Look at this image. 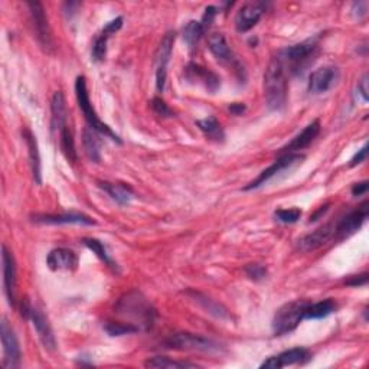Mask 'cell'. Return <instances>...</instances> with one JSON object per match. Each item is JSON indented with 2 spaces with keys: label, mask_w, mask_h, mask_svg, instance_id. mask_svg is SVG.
<instances>
[{
  "label": "cell",
  "mask_w": 369,
  "mask_h": 369,
  "mask_svg": "<svg viewBox=\"0 0 369 369\" xmlns=\"http://www.w3.org/2000/svg\"><path fill=\"white\" fill-rule=\"evenodd\" d=\"M264 96L267 107L280 111L287 103V75L283 62L279 57L270 61L264 73Z\"/></svg>",
  "instance_id": "1"
},
{
  "label": "cell",
  "mask_w": 369,
  "mask_h": 369,
  "mask_svg": "<svg viewBox=\"0 0 369 369\" xmlns=\"http://www.w3.org/2000/svg\"><path fill=\"white\" fill-rule=\"evenodd\" d=\"M115 312L120 316L133 319V325L138 331L152 329L156 317V310L153 309V306L138 291L124 294L119 300L117 305H115Z\"/></svg>",
  "instance_id": "2"
},
{
  "label": "cell",
  "mask_w": 369,
  "mask_h": 369,
  "mask_svg": "<svg viewBox=\"0 0 369 369\" xmlns=\"http://www.w3.org/2000/svg\"><path fill=\"white\" fill-rule=\"evenodd\" d=\"M317 41L313 38L289 46V48L283 50L279 54V58L283 62L286 71L293 75H302L313 64L317 55Z\"/></svg>",
  "instance_id": "3"
},
{
  "label": "cell",
  "mask_w": 369,
  "mask_h": 369,
  "mask_svg": "<svg viewBox=\"0 0 369 369\" xmlns=\"http://www.w3.org/2000/svg\"><path fill=\"white\" fill-rule=\"evenodd\" d=\"M75 96H77V101H78V106L84 114V117L88 123V127L91 130L97 131L99 134H103L108 138H111L113 142H117V143H122L120 137L115 134L104 122H101V119L99 117L97 111L94 110V107H92L91 101H89V94H88V89H87V80L84 75H80L75 81Z\"/></svg>",
  "instance_id": "4"
},
{
  "label": "cell",
  "mask_w": 369,
  "mask_h": 369,
  "mask_svg": "<svg viewBox=\"0 0 369 369\" xmlns=\"http://www.w3.org/2000/svg\"><path fill=\"white\" fill-rule=\"evenodd\" d=\"M309 302L306 300H294L286 303L277 310L273 319V332L275 336H283L293 332L305 319L306 308Z\"/></svg>",
  "instance_id": "5"
},
{
  "label": "cell",
  "mask_w": 369,
  "mask_h": 369,
  "mask_svg": "<svg viewBox=\"0 0 369 369\" xmlns=\"http://www.w3.org/2000/svg\"><path fill=\"white\" fill-rule=\"evenodd\" d=\"M165 346L169 349H178V351H195V352H219L221 346L212 340L203 338L201 335L189 333V332H179L175 335H171L165 340Z\"/></svg>",
  "instance_id": "6"
},
{
  "label": "cell",
  "mask_w": 369,
  "mask_h": 369,
  "mask_svg": "<svg viewBox=\"0 0 369 369\" xmlns=\"http://www.w3.org/2000/svg\"><path fill=\"white\" fill-rule=\"evenodd\" d=\"M303 160H305V156L298 154V153L282 154L271 166L264 169L256 179L251 180L244 188V191H252V189H259V188L264 187L267 182H270L271 179H274L277 176H280L286 171H291L293 168H296L297 165L302 164Z\"/></svg>",
  "instance_id": "7"
},
{
  "label": "cell",
  "mask_w": 369,
  "mask_h": 369,
  "mask_svg": "<svg viewBox=\"0 0 369 369\" xmlns=\"http://www.w3.org/2000/svg\"><path fill=\"white\" fill-rule=\"evenodd\" d=\"M176 34L168 32L164 38H161L159 48L154 55V66H156V88L159 92H164L168 78V65L172 57L173 51V43H175Z\"/></svg>",
  "instance_id": "8"
},
{
  "label": "cell",
  "mask_w": 369,
  "mask_h": 369,
  "mask_svg": "<svg viewBox=\"0 0 369 369\" xmlns=\"http://www.w3.org/2000/svg\"><path fill=\"white\" fill-rule=\"evenodd\" d=\"M28 8H29L31 22H32L34 32H35L38 43L41 45V48L43 51L51 52L54 50V39H52L48 17H46L45 15L43 6L38 2H32V3H28Z\"/></svg>",
  "instance_id": "9"
},
{
  "label": "cell",
  "mask_w": 369,
  "mask_h": 369,
  "mask_svg": "<svg viewBox=\"0 0 369 369\" xmlns=\"http://www.w3.org/2000/svg\"><path fill=\"white\" fill-rule=\"evenodd\" d=\"M0 333H2V345H3V368L6 369L19 368L22 358L20 346L15 335V331L9 325L6 317H3L2 323H0Z\"/></svg>",
  "instance_id": "10"
},
{
  "label": "cell",
  "mask_w": 369,
  "mask_h": 369,
  "mask_svg": "<svg viewBox=\"0 0 369 369\" xmlns=\"http://www.w3.org/2000/svg\"><path fill=\"white\" fill-rule=\"evenodd\" d=\"M368 211H369L368 202H363L359 208H356V210H354L348 215H345L339 222L335 224V238L343 240L355 234L356 231L366 222Z\"/></svg>",
  "instance_id": "11"
},
{
  "label": "cell",
  "mask_w": 369,
  "mask_h": 369,
  "mask_svg": "<svg viewBox=\"0 0 369 369\" xmlns=\"http://www.w3.org/2000/svg\"><path fill=\"white\" fill-rule=\"evenodd\" d=\"M2 268H3V290L10 306H16V263L13 254L6 245H2Z\"/></svg>",
  "instance_id": "12"
},
{
  "label": "cell",
  "mask_w": 369,
  "mask_h": 369,
  "mask_svg": "<svg viewBox=\"0 0 369 369\" xmlns=\"http://www.w3.org/2000/svg\"><path fill=\"white\" fill-rule=\"evenodd\" d=\"M339 80V69L333 65H325L309 77V91L312 94H325Z\"/></svg>",
  "instance_id": "13"
},
{
  "label": "cell",
  "mask_w": 369,
  "mask_h": 369,
  "mask_svg": "<svg viewBox=\"0 0 369 369\" xmlns=\"http://www.w3.org/2000/svg\"><path fill=\"white\" fill-rule=\"evenodd\" d=\"M267 10L264 2H249L245 3L236 16V28L240 34H245L257 25L263 15Z\"/></svg>",
  "instance_id": "14"
},
{
  "label": "cell",
  "mask_w": 369,
  "mask_h": 369,
  "mask_svg": "<svg viewBox=\"0 0 369 369\" xmlns=\"http://www.w3.org/2000/svg\"><path fill=\"white\" fill-rule=\"evenodd\" d=\"M335 238V224L329 222L319 226L313 233L305 236L297 241V248L302 252H312L323 245H326L331 240Z\"/></svg>",
  "instance_id": "15"
},
{
  "label": "cell",
  "mask_w": 369,
  "mask_h": 369,
  "mask_svg": "<svg viewBox=\"0 0 369 369\" xmlns=\"http://www.w3.org/2000/svg\"><path fill=\"white\" fill-rule=\"evenodd\" d=\"M312 359L310 351L305 348H293L289 351H284L275 356H270L267 361L261 363V368H270V369H280L291 365H302Z\"/></svg>",
  "instance_id": "16"
},
{
  "label": "cell",
  "mask_w": 369,
  "mask_h": 369,
  "mask_svg": "<svg viewBox=\"0 0 369 369\" xmlns=\"http://www.w3.org/2000/svg\"><path fill=\"white\" fill-rule=\"evenodd\" d=\"M123 27V17L119 16L113 20H110L107 25L103 28V31L96 36L94 43H92V50H91V58L96 62H103L107 57V45L108 39L111 38L113 34L119 32Z\"/></svg>",
  "instance_id": "17"
},
{
  "label": "cell",
  "mask_w": 369,
  "mask_h": 369,
  "mask_svg": "<svg viewBox=\"0 0 369 369\" xmlns=\"http://www.w3.org/2000/svg\"><path fill=\"white\" fill-rule=\"evenodd\" d=\"M184 78H187V81L189 82L201 84L210 92H217L218 88L221 87V80L215 73L194 62H191L187 68H184Z\"/></svg>",
  "instance_id": "18"
},
{
  "label": "cell",
  "mask_w": 369,
  "mask_h": 369,
  "mask_svg": "<svg viewBox=\"0 0 369 369\" xmlns=\"http://www.w3.org/2000/svg\"><path fill=\"white\" fill-rule=\"evenodd\" d=\"M29 320L32 321V325L38 333L39 340L43 345V348L48 349V351H54L57 348L55 335H54V331L50 325L48 319H46V316L43 314V312L38 308H32Z\"/></svg>",
  "instance_id": "19"
},
{
  "label": "cell",
  "mask_w": 369,
  "mask_h": 369,
  "mask_svg": "<svg viewBox=\"0 0 369 369\" xmlns=\"http://www.w3.org/2000/svg\"><path fill=\"white\" fill-rule=\"evenodd\" d=\"M46 266L52 271H74L78 267V257L69 248H55L46 257Z\"/></svg>",
  "instance_id": "20"
},
{
  "label": "cell",
  "mask_w": 369,
  "mask_h": 369,
  "mask_svg": "<svg viewBox=\"0 0 369 369\" xmlns=\"http://www.w3.org/2000/svg\"><path fill=\"white\" fill-rule=\"evenodd\" d=\"M320 133V122L313 120L310 124H308L302 131H300L297 136L291 138V142L287 143L284 147L280 149L279 154H289V153H296L298 150H303L308 146L312 145V142L319 136Z\"/></svg>",
  "instance_id": "21"
},
{
  "label": "cell",
  "mask_w": 369,
  "mask_h": 369,
  "mask_svg": "<svg viewBox=\"0 0 369 369\" xmlns=\"http://www.w3.org/2000/svg\"><path fill=\"white\" fill-rule=\"evenodd\" d=\"M208 48H210V51L218 61L228 64V65H234L238 68V71H243L234 52L231 51V48L226 43V39L222 34L210 35V38H208Z\"/></svg>",
  "instance_id": "22"
},
{
  "label": "cell",
  "mask_w": 369,
  "mask_h": 369,
  "mask_svg": "<svg viewBox=\"0 0 369 369\" xmlns=\"http://www.w3.org/2000/svg\"><path fill=\"white\" fill-rule=\"evenodd\" d=\"M34 222L38 224H48V225H68V224H75V225H94L96 221L91 217L85 214H58V215H51V214H42V215H34L32 217Z\"/></svg>",
  "instance_id": "23"
},
{
  "label": "cell",
  "mask_w": 369,
  "mask_h": 369,
  "mask_svg": "<svg viewBox=\"0 0 369 369\" xmlns=\"http://www.w3.org/2000/svg\"><path fill=\"white\" fill-rule=\"evenodd\" d=\"M22 136H23V140H25V143H27V147H28L29 164H31L34 179L38 184H41L42 183V168H41V154H39V149H38L36 137L32 134V131L29 129L23 130Z\"/></svg>",
  "instance_id": "24"
},
{
  "label": "cell",
  "mask_w": 369,
  "mask_h": 369,
  "mask_svg": "<svg viewBox=\"0 0 369 369\" xmlns=\"http://www.w3.org/2000/svg\"><path fill=\"white\" fill-rule=\"evenodd\" d=\"M66 126V104L61 91H57L51 101V127L52 131H61Z\"/></svg>",
  "instance_id": "25"
},
{
  "label": "cell",
  "mask_w": 369,
  "mask_h": 369,
  "mask_svg": "<svg viewBox=\"0 0 369 369\" xmlns=\"http://www.w3.org/2000/svg\"><path fill=\"white\" fill-rule=\"evenodd\" d=\"M99 187L119 205H127L133 198L131 188L123 183H111V182H99Z\"/></svg>",
  "instance_id": "26"
},
{
  "label": "cell",
  "mask_w": 369,
  "mask_h": 369,
  "mask_svg": "<svg viewBox=\"0 0 369 369\" xmlns=\"http://www.w3.org/2000/svg\"><path fill=\"white\" fill-rule=\"evenodd\" d=\"M196 126L205 134L206 138H210V140L217 142V143H222L225 140L224 129L219 124V122L217 120V117H214V115H210V117L198 120Z\"/></svg>",
  "instance_id": "27"
},
{
  "label": "cell",
  "mask_w": 369,
  "mask_h": 369,
  "mask_svg": "<svg viewBox=\"0 0 369 369\" xmlns=\"http://www.w3.org/2000/svg\"><path fill=\"white\" fill-rule=\"evenodd\" d=\"M338 305L333 298H325L320 302L312 303L309 302L305 313V319H323L331 316L333 312H336Z\"/></svg>",
  "instance_id": "28"
},
{
  "label": "cell",
  "mask_w": 369,
  "mask_h": 369,
  "mask_svg": "<svg viewBox=\"0 0 369 369\" xmlns=\"http://www.w3.org/2000/svg\"><path fill=\"white\" fill-rule=\"evenodd\" d=\"M96 133L97 131L87 127L82 133V145H84V150H85L87 157L91 161H94V164H100V160H101L100 140H99V137Z\"/></svg>",
  "instance_id": "29"
},
{
  "label": "cell",
  "mask_w": 369,
  "mask_h": 369,
  "mask_svg": "<svg viewBox=\"0 0 369 369\" xmlns=\"http://www.w3.org/2000/svg\"><path fill=\"white\" fill-rule=\"evenodd\" d=\"M58 134H59V147H61L62 154L66 157L68 161L75 164L78 156H77V150H75V142H74L73 131L69 130L68 126H65Z\"/></svg>",
  "instance_id": "30"
},
{
  "label": "cell",
  "mask_w": 369,
  "mask_h": 369,
  "mask_svg": "<svg viewBox=\"0 0 369 369\" xmlns=\"http://www.w3.org/2000/svg\"><path fill=\"white\" fill-rule=\"evenodd\" d=\"M203 34H205V31H203L199 20H189L182 29V38L184 42H187V45L189 46L191 50H194L195 46L198 45V42L201 41Z\"/></svg>",
  "instance_id": "31"
},
{
  "label": "cell",
  "mask_w": 369,
  "mask_h": 369,
  "mask_svg": "<svg viewBox=\"0 0 369 369\" xmlns=\"http://www.w3.org/2000/svg\"><path fill=\"white\" fill-rule=\"evenodd\" d=\"M82 244H84L87 248H89L92 252H94L96 256H97V257H99V259H100L107 267H110V268H113V270H117V264H115V263L111 260V257H110V254H108L106 245H104L100 240H96V238H84V240H82Z\"/></svg>",
  "instance_id": "32"
},
{
  "label": "cell",
  "mask_w": 369,
  "mask_h": 369,
  "mask_svg": "<svg viewBox=\"0 0 369 369\" xmlns=\"http://www.w3.org/2000/svg\"><path fill=\"white\" fill-rule=\"evenodd\" d=\"M145 366L146 368H178V369H183V368H198L199 365L191 363V362L173 361V359L166 358V356H154L152 359H147Z\"/></svg>",
  "instance_id": "33"
},
{
  "label": "cell",
  "mask_w": 369,
  "mask_h": 369,
  "mask_svg": "<svg viewBox=\"0 0 369 369\" xmlns=\"http://www.w3.org/2000/svg\"><path fill=\"white\" fill-rule=\"evenodd\" d=\"M104 331L110 336H124V335H130V333L138 332V329L134 325H131V323L114 321V320L104 321Z\"/></svg>",
  "instance_id": "34"
},
{
  "label": "cell",
  "mask_w": 369,
  "mask_h": 369,
  "mask_svg": "<svg viewBox=\"0 0 369 369\" xmlns=\"http://www.w3.org/2000/svg\"><path fill=\"white\" fill-rule=\"evenodd\" d=\"M274 218L282 224H296L302 218V211L298 208H291V210H277L274 212Z\"/></svg>",
  "instance_id": "35"
},
{
  "label": "cell",
  "mask_w": 369,
  "mask_h": 369,
  "mask_svg": "<svg viewBox=\"0 0 369 369\" xmlns=\"http://www.w3.org/2000/svg\"><path fill=\"white\" fill-rule=\"evenodd\" d=\"M244 273H245V275L248 277L249 280H254V282L264 280L266 277H267V268L263 264H259V263H252V264L245 266Z\"/></svg>",
  "instance_id": "36"
},
{
  "label": "cell",
  "mask_w": 369,
  "mask_h": 369,
  "mask_svg": "<svg viewBox=\"0 0 369 369\" xmlns=\"http://www.w3.org/2000/svg\"><path fill=\"white\" fill-rule=\"evenodd\" d=\"M152 108L157 115H160V117H165V119L173 117V111L160 97H156L152 100Z\"/></svg>",
  "instance_id": "37"
},
{
  "label": "cell",
  "mask_w": 369,
  "mask_h": 369,
  "mask_svg": "<svg viewBox=\"0 0 369 369\" xmlns=\"http://www.w3.org/2000/svg\"><path fill=\"white\" fill-rule=\"evenodd\" d=\"M217 13H218V8H215V6H208V8L205 9V13H203L202 19L199 20L205 32L211 28V25L214 23V20H215Z\"/></svg>",
  "instance_id": "38"
},
{
  "label": "cell",
  "mask_w": 369,
  "mask_h": 369,
  "mask_svg": "<svg viewBox=\"0 0 369 369\" xmlns=\"http://www.w3.org/2000/svg\"><path fill=\"white\" fill-rule=\"evenodd\" d=\"M366 283H368V273L351 275L349 279L345 282L346 286H351V287H362V286H366Z\"/></svg>",
  "instance_id": "39"
},
{
  "label": "cell",
  "mask_w": 369,
  "mask_h": 369,
  "mask_svg": "<svg viewBox=\"0 0 369 369\" xmlns=\"http://www.w3.org/2000/svg\"><path fill=\"white\" fill-rule=\"evenodd\" d=\"M366 156H368V145H363V147L359 149L358 153L351 159L349 166H351V168H355V166L363 164V161L366 160Z\"/></svg>",
  "instance_id": "40"
},
{
  "label": "cell",
  "mask_w": 369,
  "mask_h": 369,
  "mask_svg": "<svg viewBox=\"0 0 369 369\" xmlns=\"http://www.w3.org/2000/svg\"><path fill=\"white\" fill-rule=\"evenodd\" d=\"M358 92H359V96L362 99L363 103L368 101L369 96H368V92H369V88H368V74H365L361 81L358 82Z\"/></svg>",
  "instance_id": "41"
},
{
  "label": "cell",
  "mask_w": 369,
  "mask_h": 369,
  "mask_svg": "<svg viewBox=\"0 0 369 369\" xmlns=\"http://www.w3.org/2000/svg\"><path fill=\"white\" fill-rule=\"evenodd\" d=\"M352 12L355 13V16L358 19H362L366 16V12H368V3L366 2H358V3H354L352 5Z\"/></svg>",
  "instance_id": "42"
},
{
  "label": "cell",
  "mask_w": 369,
  "mask_h": 369,
  "mask_svg": "<svg viewBox=\"0 0 369 369\" xmlns=\"http://www.w3.org/2000/svg\"><path fill=\"white\" fill-rule=\"evenodd\" d=\"M368 192V180H362L359 183H355L352 187V195L354 196H362Z\"/></svg>",
  "instance_id": "43"
},
{
  "label": "cell",
  "mask_w": 369,
  "mask_h": 369,
  "mask_svg": "<svg viewBox=\"0 0 369 369\" xmlns=\"http://www.w3.org/2000/svg\"><path fill=\"white\" fill-rule=\"evenodd\" d=\"M329 203H326V205H323V206H320L319 208V210L313 214V215H310V222H314V221H317V219H320V217H323V215H325L328 211H329Z\"/></svg>",
  "instance_id": "44"
},
{
  "label": "cell",
  "mask_w": 369,
  "mask_h": 369,
  "mask_svg": "<svg viewBox=\"0 0 369 369\" xmlns=\"http://www.w3.org/2000/svg\"><path fill=\"white\" fill-rule=\"evenodd\" d=\"M231 113H233L234 115H241L247 108L243 103H234V104H231L229 108H228Z\"/></svg>",
  "instance_id": "45"
}]
</instances>
